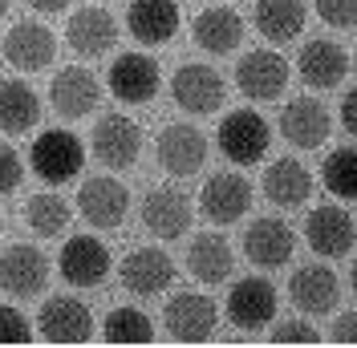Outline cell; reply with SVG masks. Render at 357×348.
Here are the masks:
<instances>
[{
	"mask_svg": "<svg viewBox=\"0 0 357 348\" xmlns=\"http://www.w3.org/2000/svg\"><path fill=\"white\" fill-rule=\"evenodd\" d=\"M29 162H33V171L41 182L49 187H66L69 178H77L82 166H86V146H82V138L69 130H45L33 138V150H29Z\"/></svg>",
	"mask_w": 357,
	"mask_h": 348,
	"instance_id": "cell-1",
	"label": "cell"
},
{
	"mask_svg": "<svg viewBox=\"0 0 357 348\" xmlns=\"http://www.w3.org/2000/svg\"><path fill=\"white\" fill-rule=\"evenodd\" d=\"M215 142H220L223 158H231L236 166H256V162L268 154L272 130H268V122L256 113V109H231V113L220 122Z\"/></svg>",
	"mask_w": 357,
	"mask_h": 348,
	"instance_id": "cell-2",
	"label": "cell"
},
{
	"mask_svg": "<svg viewBox=\"0 0 357 348\" xmlns=\"http://www.w3.org/2000/svg\"><path fill=\"white\" fill-rule=\"evenodd\" d=\"M77 211H82V219L89 227L114 231V227H122V219L130 215V191L114 174H93L77 191Z\"/></svg>",
	"mask_w": 357,
	"mask_h": 348,
	"instance_id": "cell-3",
	"label": "cell"
},
{
	"mask_svg": "<svg viewBox=\"0 0 357 348\" xmlns=\"http://www.w3.org/2000/svg\"><path fill=\"white\" fill-rule=\"evenodd\" d=\"M171 97H175L178 109H187L195 118H207V113H220V106L227 102V86H223V77L211 65L187 61L171 77Z\"/></svg>",
	"mask_w": 357,
	"mask_h": 348,
	"instance_id": "cell-4",
	"label": "cell"
},
{
	"mask_svg": "<svg viewBox=\"0 0 357 348\" xmlns=\"http://www.w3.org/2000/svg\"><path fill=\"white\" fill-rule=\"evenodd\" d=\"M236 86L248 102H276L289 86V61L276 49H252L236 65Z\"/></svg>",
	"mask_w": 357,
	"mask_h": 348,
	"instance_id": "cell-5",
	"label": "cell"
},
{
	"mask_svg": "<svg viewBox=\"0 0 357 348\" xmlns=\"http://www.w3.org/2000/svg\"><path fill=\"white\" fill-rule=\"evenodd\" d=\"M89 146H93L102 166L122 171V166L138 162V154H142V130L126 113H106V118H98V126L89 134Z\"/></svg>",
	"mask_w": 357,
	"mask_h": 348,
	"instance_id": "cell-6",
	"label": "cell"
},
{
	"mask_svg": "<svg viewBox=\"0 0 357 348\" xmlns=\"http://www.w3.org/2000/svg\"><path fill=\"white\" fill-rule=\"evenodd\" d=\"M305 239H309V247L321 255V260H341V255L354 251L357 223H354V215H349L345 207L325 203V207L309 211V219H305Z\"/></svg>",
	"mask_w": 357,
	"mask_h": 348,
	"instance_id": "cell-7",
	"label": "cell"
},
{
	"mask_svg": "<svg viewBox=\"0 0 357 348\" xmlns=\"http://www.w3.org/2000/svg\"><path fill=\"white\" fill-rule=\"evenodd\" d=\"M158 61L151 53H122V57H114L110 73H106V86L118 102H126V106H142V102H151L158 93Z\"/></svg>",
	"mask_w": 357,
	"mask_h": 348,
	"instance_id": "cell-8",
	"label": "cell"
},
{
	"mask_svg": "<svg viewBox=\"0 0 357 348\" xmlns=\"http://www.w3.org/2000/svg\"><path fill=\"white\" fill-rule=\"evenodd\" d=\"M155 154H158V166L175 178H191V174L203 171L207 162V138H203L195 126L187 122H175V126H162L155 142Z\"/></svg>",
	"mask_w": 357,
	"mask_h": 348,
	"instance_id": "cell-9",
	"label": "cell"
},
{
	"mask_svg": "<svg viewBox=\"0 0 357 348\" xmlns=\"http://www.w3.org/2000/svg\"><path fill=\"white\" fill-rule=\"evenodd\" d=\"M57 271L69 287H98L110 276V251L93 235H69V243L57 255Z\"/></svg>",
	"mask_w": 357,
	"mask_h": 348,
	"instance_id": "cell-10",
	"label": "cell"
},
{
	"mask_svg": "<svg viewBox=\"0 0 357 348\" xmlns=\"http://www.w3.org/2000/svg\"><path fill=\"white\" fill-rule=\"evenodd\" d=\"M162 320L178 345H203V340H211V332L220 324V312H215V300H207L199 292H178L167 304Z\"/></svg>",
	"mask_w": 357,
	"mask_h": 348,
	"instance_id": "cell-11",
	"label": "cell"
},
{
	"mask_svg": "<svg viewBox=\"0 0 357 348\" xmlns=\"http://www.w3.org/2000/svg\"><path fill=\"white\" fill-rule=\"evenodd\" d=\"M37 328L49 345H86V340H93V312L82 300L53 296V300H45Z\"/></svg>",
	"mask_w": 357,
	"mask_h": 348,
	"instance_id": "cell-12",
	"label": "cell"
},
{
	"mask_svg": "<svg viewBox=\"0 0 357 348\" xmlns=\"http://www.w3.org/2000/svg\"><path fill=\"white\" fill-rule=\"evenodd\" d=\"M45 283H49V260H45L33 243L4 247V255H0V287L8 296L29 300V296L45 292Z\"/></svg>",
	"mask_w": 357,
	"mask_h": 348,
	"instance_id": "cell-13",
	"label": "cell"
},
{
	"mask_svg": "<svg viewBox=\"0 0 357 348\" xmlns=\"http://www.w3.org/2000/svg\"><path fill=\"white\" fill-rule=\"evenodd\" d=\"M227 316L231 324L256 332L276 320V287L264 276H244V280L231 283V296H227Z\"/></svg>",
	"mask_w": 357,
	"mask_h": 348,
	"instance_id": "cell-14",
	"label": "cell"
},
{
	"mask_svg": "<svg viewBox=\"0 0 357 348\" xmlns=\"http://www.w3.org/2000/svg\"><path fill=\"white\" fill-rule=\"evenodd\" d=\"M199 207H203V215L211 219V223L227 227V223H236V219L248 215V207H252V182H248L244 174H236V171L211 174V178L203 182Z\"/></svg>",
	"mask_w": 357,
	"mask_h": 348,
	"instance_id": "cell-15",
	"label": "cell"
},
{
	"mask_svg": "<svg viewBox=\"0 0 357 348\" xmlns=\"http://www.w3.org/2000/svg\"><path fill=\"white\" fill-rule=\"evenodd\" d=\"M118 276H122V287L134 296H162L175 280V263L162 247H134L122 260Z\"/></svg>",
	"mask_w": 357,
	"mask_h": 348,
	"instance_id": "cell-16",
	"label": "cell"
},
{
	"mask_svg": "<svg viewBox=\"0 0 357 348\" xmlns=\"http://www.w3.org/2000/svg\"><path fill=\"white\" fill-rule=\"evenodd\" d=\"M142 227L155 239H178L191 231V198L175 191V187H155L142 198Z\"/></svg>",
	"mask_w": 357,
	"mask_h": 348,
	"instance_id": "cell-17",
	"label": "cell"
},
{
	"mask_svg": "<svg viewBox=\"0 0 357 348\" xmlns=\"http://www.w3.org/2000/svg\"><path fill=\"white\" fill-rule=\"evenodd\" d=\"M4 57H8V65L24 69V73H37V69L53 65L57 37L41 21H17L8 29V37H4Z\"/></svg>",
	"mask_w": 357,
	"mask_h": 348,
	"instance_id": "cell-18",
	"label": "cell"
},
{
	"mask_svg": "<svg viewBox=\"0 0 357 348\" xmlns=\"http://www.w3.org/2000/svg\"><path fill=\"white\" fill-rule=\"evenodd\" d=\"M292 251H296V235H292V227L284 219L264 215L248 227L244 255L256 263V267H284V263L292 260Z\"/></svg>",
	"mask_w": 357,
	"mask_h": 348,
	"instance_id": "cell-19",
	"label": "cell"
},
{
	"mask_svg": "<svg viewBox=\"0 0 357 348\" xmlns=\"http://www.w3.org/2000/svg\"><path fill=\"white\" fill-rule=\"evenodd\" d=\"M329 109L321 106L317 97H292L289 106L280 109V134L284 142L296 150H317L329 138Z\"/></svg>",
	"mask_w": 357,
	"mask_h": 348,
	"instance_id": "cell-20",
	"label": "cell"
},
{
	"mask_svg": "<svg viewBox=\"0 0 357 348\" xmlns=\"http://www.w3.org/2000/svg\"><path fill=\"white\" fill-rule=\"evenodd\" d=\"M98 97H102L98 77H93L89 69H77V65L61 69V73L53 77V86H49V102L57 109V118H66V122H77V118L93 113Z\"/></svg>",
	"mask_w": 357,
	"mask_h": 348,
	"instance_id": "cell-21",
	"label": "cell"
},
{
	"mask_svg": "<svg viewBox=\"0 0 357 348\" xmlns=\"http://www.w3.org/2000/svg\"><path fill=\"white\" fill-rule=\"evenodd\" d=\"M289 296H292V304L301 308L305 316H329V312L337 308L341 283H337L333 267L309 263V267H296V271H292Z\"/></svg>",
	"mask_w": 357,
	"mask_h": 348,
	"instance_id": "cell-22",
	"label": "cell"
},
{
	"mask_svg": "<svg viewBox=\"0 0 357 348\" xmlns=\"http://www.w3.org/2000/svg\"><path fill=\"white\" fill-rule=\"evenodd\" d=\"M66 41L77 57H102L118 45V24L106 8H77L66 24Z\"/></svg>",
	"mask_w": 357,
	"mask_h": 348,
	"instance_id": "cell-23",
	"label": "cell"
},
{
	"mask_svg": "<svg viewBox=\"0 0 357 348\" xmlns=\"http://www.w3.org/2000/svg\"><path fill=\"white\" fill-rule=\"evenodd\" d=\"M349 73V57L337 41H309L296 57V77L309 89H333L345 81Z\"/></svg>",
	"mask_w": 357,
	"mask_h": 348,
	"instance_id": "cell-24",
	"label": "cell"
},
{
	"mask_svg": "<svg viewBox=\"0 0 357 348\" xmlns=\"http://www.w3.org/2000/svg\"><path fill=\"white\" fill-rule=\"evenodd\" d=\"M126 24H130L134 41H142V45H167V41H175L183 17H178V4H175V0H134L130 13H126Z\"/></svg>",
	"mask_w": 357,
	"mask_h": 348,
	"instance_id": "cell-25",
	"label": "cell"
},
{
	"mask_svg": "<svg viewBox=\"0 0 357 348\" xmlns=\"http://www.w3.org/2000/svg\"><path fill=\"white\" fill-rule=\"evenodd\" d=\"M191 37L211 57H227L231 49H240V41H244V21H240L236 8H203L195 17V24H191Z\"/></svg>",
	"mask_w": 357,
	"mask_h": 348,
	"instance_id": "cell-26",
	"label": "cell"
},
{
	"mask_svg": "<svg viewBox=\"0 0 357 348\" xmlns=\"http://www.w3.org/2000/svg\"><path fill=\"white\" fill-rule=\"evenodd\" d=\"M41 118V97L37 89L21 77L0 81V134H29Z\"/></svg>",
	"mask_w": 357,
	"mask_h": 348,
	"instance_id": "cell-27",
	"label": "cell"
},
{
	"mask_svg": "<svg viewBox=\"0 0 357 348\" xmlns=\"http://www.w3.org/2000/svg\"><path fill=\"white\" fill-rule=\"evenodd\" d=\"M264 195L272 198L276 207H284V211L309 203V195H312L309 166H301L296 158H276V162L264 171Z\"/></svg>",
	"mask_w": 357,
	"mask_h": 348,
	"instance_id": "cell-28",
	"label": "cell"
},
{
	"mask_svg": "<svg viewBox=\"0 0 357 348\" xmlns=\"http://www.w3.org/2000/svg\"><path fill=\"white\" fill-rule=\"evenodd\" d=\"M231 267H236V255H231V247H227L223 235L191 239V247H187V271L199 283H223L231 276Z\"/></svg>",
	"mask_w": 357,
	"mask_h": 348,
	"instance_id": "cell-29",
	"label": "cell"
},
{
	"mask_svg": "<svg viewBox=\"0 0 357 348\" xmlns=\"http://www.w3.org/2000/svg\"><path fill=\"white\" fill-rule=\"evenodd\" d=\"M252 21L268 41H292L305 29L309 13H305V0H256Z\"/></svg>",
	"mask_w": 357,
	"mask_h": 348,
	"instance_id": "cell-30",
	"label": "cell"
},
{
	"mask_svg": "<svg viewBox=\"0 0 357 348\" xmlns=\"http://www.w3.org/2000/svg\"><path fill=\"white\" fill-rule=\"evenodd\" d=\"M24 223H29V231L41 235V239H57V235H66L69 198H61L57 191H41V195H33L29 203H24Z\"/></svg>",
	"mask_w": 357,
	"mask_h": 348,
	"instance_id": "cell-31",
	"label": "cell"
},
{
	"mask_svg": "<svg viewBox=\"0 0 357 348\" xmlns=\"http://www.w3.org/2000/svg\"><path fill=\"white\" fill-rule=\"evenodd\" d=\"M102 340L106 345H151L155 340V324L142 308H114L102 320Z\"/></svg>",
	"mask_w": 357,
	"mask_h": 348,
	"instance_id": "cell-32",
	"label": "cell"
},
{
	"mask_svg": "<svg viewBox=\"0 0 357 348\" xmlns=\"http://www.w3.org/2000/svg\"><path fill=\"white\" fill-rule=\"evenodd\" d=\"M321 182L337 198H357V146H337L321 162Z\"/></svg>",
	"mask_w": 357,
	"mask_h": 348,
	"instance_id": "cell-33",
	"label": "cell"
},
{
	"mask_svg": "<svg viewBox=\"0 0 357 348\" xmlns=\"http://www.w3.org/2000/svg\"><path fill=\"white\" fill-rule=\"evenodd\" d=\"M29 340H33V324L24 320V312L0 304V345H29Z\"/></svg>",
	"mask_w": 357,
	"mask_h": 348,
	"instance_id": "cell-34",
	"label": "cell"
},
{
	"mask_svg": "<svg viewBox=\"0 0 357 348\" xmlns=\"http://www.w3.org/2000/svg\"><path fill=\"white\" fill-rule=\"evenodd\" d=\"M317 17L333 29H354L357 24V0H312Z\"/></svg>",
	"mask_w": 357,
	"mask_h": 348,
	"instance_id": "cell-35",
	"label": "cell"
},
{
	"mask_svg": "<svg viewBox=\"0 0 357 348\" xmlns=\"http://www.w3.org/2000/svg\"><path fill=\"white\" fill-rule=\"evenodd\" d=\"M272 345H321V332L309 320H280L272 332Z\"/></svg>",
	"mask_w": 357,
	"mask_h": 348,
	"instance_id": "cell-36",
	"label": "cell"
},
{
	"mask_svg": "<svg viewBox=\"0 0 357 348\" xmlns=\"http://www.w3.org/2000/svg\"><path fill=\"white\" fill-rule=\"evenodd\" d=\"M21 178H24L21 154L13 150L8 142H0V195H13V191L21 187Z\"/></svg>",
	"mask_w": 357,
	"mask_h": 348,
	"instance_id": "cell-37",
	"label": "cell"
},
{
	"mask_svg": "<svg viewBox=\"0 0 357 348\" xmlns=\"http://www.w3.org/2000/svg\"><path fill=\"white\" fill-rule=\"evenodd\" d=\"M329 340L333 345H357V312H341L329 328Z\"/></svg>",
	"mask_w": 357,
	"mask_h": 348,
	"instance_id": "cell-38",
	"label": "cell"
},
{
	"mask_svg": "<svg viewBox=\"0 0 357 348\" xmlns=\"http://www.w3.org/2000/svg\"><path fill=\"white\" fill-rule=\"evenodd\" d=\"M341 126L357 138V86L349 89V93H345V102H341Z\"/></svg>",
	"mask_w": 357,
	"mask_h": 348,
	"instance_id": "cell-39",
	"label": "cell"
},
{
	"mask_svg": "<svg viewBox=\"0 0 357 348\" xmlns=\"http://www.w3.org/2000/svg\"><path fill=\"white\" fill-rule=\"evenodd\" d=\"M29 8H37V13H66L69 0H29Z\"/></svg>",
	"mask_w": 357,
	"mask_h": 348,
	"instance_id": "cell-40",
	"label": "cell"
},
{
	"mask_svg": "<svg viewBox=\"0 0 357 348\" xmlns=\"http://www.w3.org/2000/svg\"><path fill=\"white\" fill-rule=\"evenodd\" d=\"M349 287L357 292V263H354V271H349Z\"/></svg>",
	"mask_w": 357,
	"mask_h": 348,
	"instance_id": "cell-41",
	"label": "cell"
},
{
	"mask_svg": "<svg viewBox=\"0 0 357 348\" xmlns=\"http://www.w3.org/2000/svg\"><path fill=\"white\" fill-rule=\"evenodd\" d=\"M8 4H13V0H0V21H4V13H8Z\"/></svg>",
	"mask_w": 357,
	"mask_h": 348,
	"instance_id": "cell-42",
	"label": "cell"
},
{
	"mask_svg": "<svg viewBox=\"0 0 357 348\" xmlns=\"http://www.w3.org/2000/svg\"><path fill=\"white\" fill-rule=\"evenodd\" d=\"M0 235H4V219H0Z\"/></svg>",
	"mask_w": 357,
	"mask_h": 348,
	"instance_id": "cell-43",
	"label": "cell"
}]
</instances>
